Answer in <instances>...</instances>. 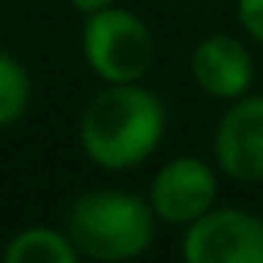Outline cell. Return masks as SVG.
<instances>
[{"instance_id": "obj_11", "label": "cell", "mask_w": 263, "mask_h": 263, "mask_svg": "<svg viewBox=\"0 0 263 263\" xmlns=\"http://www.w3.org/2000/svg\"><path fill=\"white\" fill-rule=\"evenodd\" d=\"M117 0H70V7L80 13V17H90V13L97 10H107V7H114Z\"/></svg>"}, {"instance_id": "obj_1", "label": "cell", "mask_w": 263, "mask_h": 263, "mask_svg": "<svg viewBox=\"0 0 263 263\" xmlns=\"http://www.w3.org/2000/svg\"><path fill=\"white\" fill-rule=\"evenodd\" d=\"M167 137V103L140 84H103L80 114L77 140L93 167L107 174L137 170Z\"/></svg>"}, {"instance_id": "obj_2", "label": "cell", "mask_w": 263, "mask_h": 263, "mask_svg": "<svg viewBox=\"0 0 263 263\" xmlns=\"http://www.w3.org/2000/svg\"><path fill=\"white\" fill-rule=\"evenodd\" d=\"M157 213L130 190H87L67 206L64 230L80 257L97 263L137 260L154 247Z\"/></svg>"}, {"instance_id": "obj_10", "label": "cell", "mask_w": 263, "mask_h": 263, "mask_svg": "<svg viewBox=\"0 0 263 263\" xmlns=\"http://www.w3.org/2000/svg\"><path fill=\"white\" fill-rule=\"evenodd\" d=\"M237 24L253 44L263 47V0H233Z\"/></svg>"}, {"instance_id": "obj_8", "label": "cell", "mask_w": 263, "mask_h": 263, "mask_svg": "<svg viewBox=\"0 0 263 263\" xmlns=\"http://www.w3.org/2000/svg\"><path fill=\"white\" fill-rule=\"evenodd\" d=\"M0 257H4V263H77L80 253L73 240L67 237V230L37 223L13 233Z\"/></svg>"}, {"instance_id": "obj_12", "label": "cell", "mask_w": 263, "mask_h": 263, "mask_svg": "<svg viewBox=\"0 0 263 263\" xmlns=\"http://www.w3.org/2000/svg\"><path fill=\"white\" fill-rule=\"evenodd\" d=\"M206 4H213V0H206Z\"/></svg>"}, {"instance_id": "obj_3", "label": "cell", "mask_w": 263, "mask_h": 263, "mask_svg": "<svg viewBox=\"0 0 263 263\" xmlns=\"http://www.w3.org/2000/svg\"><path fill=\"white\" fill-rule=\"evenodd\" d=\"M80 50L100 84H140L157 60V40L140 13L114 4L84 17Z\"/></svg>"}, {"instance_id": "obj_5", "label": "cell", "mask_w": 263, "mask_h": 263, "mask_svg": "<svg viewBox=\"0 0 263 263\" xmlns=\"http://www.w3.org/2000/svg\"><path fill=\"white\" fill-rule=\"evenodd\" d=\"M220 170L213 160L203 157H174L167 160L150 180V206H154L157 220L170 227H186L200 220L206 210L217 206L220 197Z\"/></svg>"}, {"instance_id": "obj_7", "label": "cell", "mask_w": 263, "mask_h": 263, "mask_svg": "<svg viewBox=\"0 0 263 263\" xmlns=\"http://www.w3.org/2000/svg\"><path fill=\"white\" fill-rule=\"evenodd\" d=\"M190 80L210 100H237L250 93L257 80L250 47L233 33H210L190 50Z\"/></svg>"}, {"instance_id": "obj_6", "label": "cell", "mask_w": 263, "mask_h": 263, "mask_svg": "<svg viewBox=\"0 0 263 263\" xmlns=\"http://www.w3.org/2000/svg\"><path fill=\"white\" fill-rule=\"evenodd\" d=\"M213 163L227 180L263 183V93L227 103L213 127Z\"/></svg>"}, {"instance_id": "obj_9", "label": "cell", "mask_w": 263, "mask_h": 263, "mask_svg": "<svg viewBox=\"0 0 263 263\" xmlns=\"http://www.w3.org/2000/svg\"><path fill=\"white\" fill-rule=\"evenodd\" d=\"M30 100H33L30 70L13 53L0 50V130L24 120V114L30 110Z\"/></svg>"}, {"instance_id": "obj_4", "label": "cell", "mask_w": 263, "mask_h": 263, "mask_svg": "<svg viewBox=\"0 0 263 263\" xmlns=\"http://www.w3.org/2000/svg\"><path fill=\"white\" fill-rule=\"evenodd\" d=\"M186 263H263V217L240 206H213L183 227Z\"/></svg>"}]
</instances>
